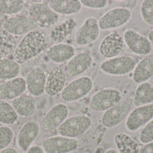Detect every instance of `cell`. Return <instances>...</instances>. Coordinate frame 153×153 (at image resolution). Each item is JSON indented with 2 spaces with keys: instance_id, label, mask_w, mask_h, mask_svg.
Here are the masks:
<instances>
[{
  "instance_id": "obj_1",
  "label": "cell",
  "mask_w": 153,
  "mask_h": 153,
  "mask_svg": "<svg viewBox=\"0 0 153 153\" xmlns=\"http://www.w3.org/2000/svg\"><path fill=\"white\" fill-rule=\"evenodd\" d=\"M46 38L38 29L26 34L17 46L13 59L22 64L44 51L48 46Z\"/></svg>"
},
{
  "instance_id": "obj_2",
  "label": "cell",
  "mask_w": 153,
  "mask_h": 153,
  "mask_svg": "<svg viewBox=\"0 0 153 153\" xmlns=\"http://www.w3.org/2000/svg\"><path fill=\"white\" fill-rule=\"evenodd\" d=\"M93 87V81L91 78L81 76L71 81L64 88L61 98L67 102L77 101L88 95Z\"/></svg>"
},
{
  "instance_id": "obj_3",
  "label": "cell",
  "mask_w": 153,
  "mask_h": 153,
  "mask_svg": "<svg viewBox=\"0 0 153 153\" xmlns=\"http://www.w3.org/2000/svg\"><path fill=\"white\" fill-rule=\"evenodd\" d=\"M122 95L114 88H106L97 92L90 99L89 106L94 112H103L121 101Z\"/></svg>"
},
{
  "instance_id": "obj_4",
  "label": "cell",
  "mask_w": 153,
  "mask_h": 153,
  "mask_svg": "<svg viewBox=\"0 0 153 153\" xmlns=\"http://www.w3.org/2000/svg\"><path fill=\"white\" fill-rule=\"evenodd\" d=\"M135 59L129 56H120L108 58L101 63L102 72L112 75H126L131 72L136 66Z\"/></svg>"
},
{
  "instance_id": "obj_5",
  "label": "cell",
  "mask_w": 153,
  "mask_h": 153,
  "mask_svg": "<svg viewBox=\"0 0 153 153\" xmlns=\"http://www.w3.org/2000/svg\"><path fill=\"white\" fill-rule=\"evenodd\" d=\"M92 120L86 116H76L67 119L58 128L62 136L75 138L83 135L91 127Z\"/></svg>"
},
{
  "instance_id": "obj_6",
  "label": "cell",
  "mask_w": 153,
  "mask_h": 153,
  "mask_svg": "<svg viewBox=\"0 0 153 153\" xmlns=\"http://www.w3.org/2000/svg\"><path fill=\"white\" fill-rule=\"evenodd\" d=\"M132 15L131 11L128 8H113L102 16L98 21L99 27L102 30L118 28L128 23Z\"/></svg>"
},
{
  "instance_id": "obj_7",
  "label": "cell",
  "mask_w": 153,
  "mask_h": 153,
  "mask_svg": "<svg viewBox=\"0 0 153 153\" xmlns=\"http://www.w3.org/2000/svg\"><path fill=\"white\" fill-rule=\"evenodd\" d=\"M28 13L41 28L53 27L57 24L60 19L59 14L42 3L31 4L29 8Z\"/></svg>"
},
{
  "instance_id": "obj_8",
  "label": "cell",
  "mask_w": 153,
  "mask_h": 153,
  "mask_svg": "<svg viewBox=\"0 0 153 153\" xmlns=\"http://www.w3.org/2000/svg\"><path fill=\"white\" fill-rule=\"evenodd\" d=\"M69 114L68 107L64 103H59L52 108L40 123V128L46 133L58 128L67 119Z\"/></svg>"
},
{
  "instance_id": "obj_9",
  "label": "cell",
  "mask_w": 153,
  "mask_h": 153,
  "mask_svg": "<svg viewBox=\"0 0 153 153\" xmlns=\"http://www.w3.org/2000/svg\"><path fill=\"white\" fill-rule=\"evenodd\" d=\"M124 40L130 50L137 55H147L152 50V42L148 38L134 30L129 29L125 31Z\"/></svg>"
},
{
  "instance_id": "obj_10",
  "label": "cell",
  "mask_w": 153,
  "mask_h": 153,
  "mask_svg": "<svg viewBox=\"0 0 153 153\" xmlns=\"http://www.w3.org/2000/svg\"><path fill=\"white\" fill-rule=\"evenodd\" d=\"M153 119V104L140 106L134 109L128 115L126 127L130 132L139 130Z\"/></svg>"
},
{
  "instance_id": "obj_11",
  "label": "cell",
  "mask_w": 153,
  "mask_h": 153,
  "mask_svg": "<svg viewBox=\"0 0 153 153\" xmlns=\"http://www.w3.org/2000/svg\"><path fill=\"white\" fill-rule=\"evenodd\" d=\"M78 147L79 142L76 139L62 136L47 138L42 145V148L46 153H69Z\"/></svg>"
},
{
  "instance_id": "obj_12",
  "label": "cell",
  "mask_w": 153,
  "mask_h": 153,
  "mask_svg": "<svg viewBox=\"0 0 153 153\" xmlns=\"http://www.w3.org/2000/svg\"><path fill=\"white\" fill-rule=\"evenodd\" d=\"M37 22L29 16H14L6 19L3 28L13 35L27 34L36 29Z\"/></svg>"
},
{
  "instance_id": "obj_13",
  "label": "cell",
  "mask_w": 153,
  "mask_h": 153,
  "mask_svg": "<svg viewBox=\"0 0 153 153\" xmlns=\"http://www.w3.org/2000/svg\"><path fill=\"white\" fill-rule=\"evenodd\" d=\"M130 109L129 102L121 101L105 111L102 116V124L107 128L117 126L126 119Z\"/></svg>"
},
{
  "instance_id": "obj_14",
  "label": "cell",
  "mask_w": 153,
  "mask_h": 153,
  "mask_svg": "<svg viewBox=\"0 0 153 153\" xmlns=\"http://www.w3.org/2000/svg\"><path fill=\"white\" fill-rule=\"evenodd\" d=\"M100 29L96 18L90 17L85 20L77 30L75 36L76 43L80 46L89 45L96 41L100 37Z\"/></svg>"
},
{
  "instance_id": "obj_15",
  "label": "cell",
  "mask_w": 153,
  "mask_h": 153,
  "mask_svg": "<svg viewBox=\"0 0 153 153\" xmlns=\"http://www.w3.org/2000/svg\"><path fill=\"white\" fill-rule=\"evenodd\" d=\"M93 61L90 53L87 52L78 53L67 63L65 71V75L68 78H72L82 74L90 68Z\"/></svg>"
},
{
  "instance_id": "obj_16",
  "label": "cell",
  "mask_w": 153,
  "mask_h": 153,
  "mask_svg": "<svg viewBox=\"0 0 153 153\" xmlns=\"http://www.w3.org/2000/svg\"><path fill=\"white\" fill-rule=\"evenodd\" d=\"M40 127L37 122L28 121L23 125L17 135V145L22 152H27L31 147L40 131Z\"/></svg>"
},
{
  "instance_id": "obj_17",
  "label": "cell",
  "mask_w": 153,
  "mask_h": 153,
  "mask_svg": "<svg viewBox=\"0 0 153 153\" xmlns=\"http://www.w3.org/2000/svg\"><path fill=\"white\" fill-rule=\"evenodd\" d=\"M47 78L45 72L39 67L31 69L26 78L27 89L34 97H40L45 92Z\"/></svg>"
},
{
  "instance_id": "obj_18",
  "label": "cell",
  "mask_w": 153,
  "mask_h": 153,
  "mask_svg": "<svg viewBox=\"0 0 153 153\" xmlns=\"http://www.w3.org/2000/svg\"><path fill=\"white\" fill-rule=\"evenodd\" d=\"M124 40L118 33L113 32L104 38L99 47L100 54L104 57L113 58L117 56L122 51Z\"/></svg>"
},
{
  "instance_id": "obj_19",
  "label": "cell",
  "mask_w": 153,
  "mask_h": 153,
  "mask_svg": "<svg viewBox=\"0 0 153 153\" xmlns=\"http://www.w3.org/2000/svg\"><path fill=\"white\" fill-rule=\"evenodd\" d=\"M27 90L26 79L22 77H16L8 80L0 84V99L2 100H13L26 92Z\"/></svg>"
},
{
  "instance_id": "obj_20",
  "label": "cell",
  "mask_w": 153,
  "mask_h": 153,
  "mask_svg": "<svg viewBox=\"0 0 153 153\" xmlns=\"http://www.w3.org/2000/svg\"><path fill=\"white\" fill-rule=\"evenodd\" d=\"M74 47L69 44L59 43L49 47L47 49V56L50 61L62 63L71 60L76 54Z\"/></svg>"
},
{
  "instance_id": "obj_21",
  "label": "cell",
  "mask_w": 153,
  "mask_h": 153,
  "mask_svg": "<svg viewBox=\"0 0 153 153\" xmlns=\"http://www.w3.org/2000/svg\"><path fill=\"white\" fill-rule=\"evenodd\" d=\"M65 82L66 75L65 71L58 66L54 67L47 79L46 93L51 96L57 95L63 90Z\"/></svg>"
},
{
  "instance_id": "obj_22",
  "label": "cell",
  "mask_w": 153,
  "mask_h": 153,
  "mask_svg": "<svg viewBox=\"0 0 153 153\" xmlns=\"http://www.w3.org/2000/svg\"><path fill=\"white\" fill-rule=\"evenodd\" d=\"M153 76V53L144 57L136 66L133 74L135 83L139 84L146 82Z\"/></svg>"
},
{
  "instance_id": "obj_23",
  "label": "cell",
  "mask_w": 153,
  "mask_h": 153,
  "mask_svg": "<svg viewBox=\"0 0 153 153\" xmlns=\"http://www.w3.org/2000/svg\"><path fill=\"white\" fill-rule=\"evenodd\" d=\"M11 104L19 116L28 117L35 113L36 101L33 96L21 95L12 100Z\"/></svg>"
},
{
  "instance_id": "obj_24",
  "label": "cell",
  "mask_w": 153,
  "mask_h": 153,
  "mask_svg": "<svg viewBox=\"0 0 153 153\" xmlns=\"http://www.w3.org/2000/svg\"><path fill=\"white\" fill-rule=\"evenodd\" d=\"M48 6L57 14L73 15L82 9V4L78 0H50Z\"/></svg>"
},
{
  "instance_id": "obj_25",
  "label": "cell",
  "mask_w": 153,
  "mask_h": 153,
  "mask_svg": "<svg viewBox=\"0 0 153 153\" xmlns=\"http://www.w3.org/2000/svg\"><path fill=\"white\" fill-rule=\"evenodd\" d=\"M114 142L120 153H139L140 145L132 137L124 133L117 134Z\"/></svg>"
},
{
  "instance_id": "obj_26",
  "label": "cell",
  "mask_w": 153,
  "mask_h": 153,
  "mask_svg": "<svg viewBox=\"0 0 153 153\" xmlns=\"http://www.w3.org/2000/svg\"><path fill=\"white\" fill-rule=\"evenodd\" d=\"M153 85L148 82L139 84L137 88L133 103L136 107L152 104Z\"/></svg>"
},
{
  "instance_id": "obj_27",
  "label": "cell",
  "mask_w": 153,
  "mask_h": 153,
  "mask_svg": "<svg viewBox=\"0 0 153 153\" xmlns=\"http://www.w3.org/2000/svg\"><path fill=\"white\" fill-rule=\"evenodd\" d=\"M17 43L13 35L3 28H0V57L8 58L14 54Z\"/></svg>"
},
{
  "instance_id": "obj_28",
  "label": "cell",
  "mask_w": 153,
  "mask_h": 153,
  "mask_svg": "<svg viewBox=\"0 0 153 153\" xmlns=\"http://www.w3.org/2000/svg\"><path fill=\"white\" fill-rule=\"evenodd\" d=\"M20 71V65L14 59L0 58V80L7 81L16 78Z\"/></svg>"
},
{
  "instance_id": "obj_29",
  "label": "cell",
  "mask_w": 153,
  "mask_h": 153,
  "mask_svg": "<svg viewBox=\"0 0 153 153\" xmlns=\"http://www.w3.org/2000/svg\"><path fill=\"white\" fill-rule=\"evenodd\" d=\"M18 116L11 104L0 100V123L6 125H14L18 120Z\"/></svg>"
},
{
  "instance_id": "obj_30",
  "label": "cell",
  "mask_w": 153,
  "mask_h": 153,
  "mask_svg": "<svg viewBox=\"0 0 153 153\" xmlns=\"http://www.w3.org/2000/svg\"><path fill=\"white\" fill-rule=\"evenodd\" d=\"M24 6V1L21 0H0V13L4 15L20 12Z\"/></svg>"
},
{
  "instance_id": "obj_31",
  "label": "cell",
  "mask_w": 153,
  "mask_h": 153,
  "mask_svg": "<svg viewBox=\"0 0 153 153\" xmlns=\"http://www.w3.org/2000/svg\"><path fill=\"white\" fill-rule=\"evenodd\" d=\"M14 138L12 129L7 126L0 127V151L10 145Z\"/></svg>"
},
{
  "instance_id": "obj_32",
  "label": "cell",
  "mask_w": 153,
  "mask_h": 153,
  "mask_svg": "<svg viewBox=\"0 0 153 153\" xmlns=\"http://www.w3.org/2000/svg\"><path fill=\"white\" fill-rule=\"evenodd\" d=\"M141 12L144 21L148 25L153 26V0L143 1Z\"/></svg>"
},
{
  "instance_id": "obj_33",
  "label": "cell",
  "mask_w": 153,
  "mask_h": 153,
  "mask_svg": "<svg viewBox=\"0 0 153 153\" xmlns=\"http://www.w3.org/2000/svg\"><path fill=\"white\" fill-rule=\"evenodd\" d=\"M139 138L141 143L145 144L153 142V119L143 128Z\"/></svg>"
},
{
  "instance_id": "obj_34",
  "label": "cell",
  "mask_w": 153,
  "mask_h": 153,
  "mask_svg": "<svg viewBox=\"0 0 153 153\" xmlns=\"http://www.w3.org/2000/svg\"><path fill=\"white\" fill-rule=\"evenodd\" d=\"M82 5L86 8L93 9H103L107 6L108 1L107 0H81Z\"/></svg>"
},
{
  "instance_id": "obj_35",
  "label": "cell",
  "mask_w": 153,
  "mask_h": 153,
  "mask_svg": "<svg viewBox=\"0 0 153 153\" xmlns=\"http://www.w3.org/2000/svg\"><path fill=\"white\" fill-rule=\"evenodd\" d=\"M139 153H153V142L146 144L142 147Z\"/></svg>"
},
{
  "instance_id": "obj_36",
  "label": "cell",
  "mask_w": 153,
  "mask_h": 153,
  "mask_svg": "<svg viewBox=\"0 0 153 153\" xmlns=\"http://www.w3.org/2000/svg\"><path fill=\"white\" fill-rule=\"evenodd\" d=\"M26 153H45V152L41 146H33L30 147Z\"/></svg>"
},
{
  "instance_id": "obj_37",
  "label": "cell",
  "mask_w": 153,
  "mask_h": 153,
  "mask_svg": "<svg viewBox=\"0 0 153 153\" xmlns=\"http://www.w3.org/2000/svg\"><path fill=\"white\" fill-rule=\"evenodd\" d=\"M0 153H20L16 149L12 148H7L1 151Z\"/></svg>"
},
{
  "instance_id": "obj_38",
  "label": "cell",
  "mask_w": 153,
  "mask_h": 153,
  "mask_svg": "<svg viewBox=\"0 0 153 153\" xmlns=\"http://www.w3.org/2000/svg\"><path fill=\"white\" fill-rule=\"evenodd\" d=\"M6 20V18L5 15L0 13V28H3V26Z\"/></svg>"
},
{
  "instance_id": "obj_39",
  "label": "cell",
  "mask_w": 153,
  "mask_h": 153,
  "mask_svg": "<svg viewBox=\"0 0 153 153\" xmlns=\"http://www.w3.org/2000/svg\"><path fill=\"white\" fill-rule=\"evenodd\" d=\"M148 39L151 42H153V28L150 31L148 34Z\"/></svg>"
},
{
  "instance_id": "obj_40",
  "label": "cell",
  "mask_w": 153,
  "mask_h": 153,
  "mask_svg": "<svg viewBox=\"0 0 153 153\" xmlns=\"http://www.w3.org/2000/svg\"><path fill=\"white\" fill-rule=\"evenodd\" d=\"M105 153H120L118 151L115 149H110L107 150Z\"/></svg>"
},
{
  "instance_id": "obj_41",
  "label": "cell",
  "mask_w": 153,
  "mask_h": 153,
  "mask_svg": "<svg viewBox=\"0 0 153 153\" xmlns=\"http://www.w3.org/2000/svg\"><path fill=\"white\" fill-rule=\"evenodd\" d=\"M94 153H105L104 151L101 147H97L95 149V152Z\"/></svg>"
},
{
  "instance_id": "obj_42",
  "label": "cell",
  "mask_w": 153,
  "mask_h": 153,
  "mask_svg": "<svg viewBox=\"0 0 153 153\" xmlns=\"http://www.w3.org/2000/svg\"><path fill=\"white\" fill-rule=\"evenodd\" d=\"M32 2H34V3H39L42 1V0H39V1H32Z\"/></svg>"
}]
</instances>
